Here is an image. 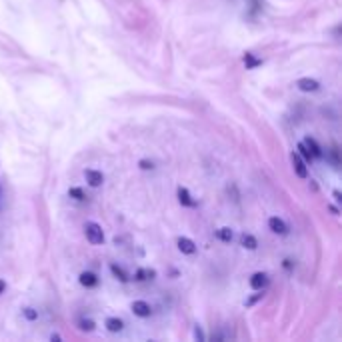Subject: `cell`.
<instances>
[{"mask_svg":"<svg viewBox=\"0 0 342 342\" xmlns=\"http://www.w3.org/2000/svg\"><path fill=\"white\" fill-rule=\"evenodd\" d=\"M84 230H86V238L90 244H102L104 242V232L96 222H88L84 226Z\"/></svg>","mask_w":342,"mask_h":342,"instance_id":"1","label":"cell"},{"mask_svg":"<svg viewBox=\"0 0 342 342\" xmlns=\"http://www.w3.org/2000/svg\"><path fill=\"white\" fill-rule=\"evenodd\" d=\"M132 312H134L136 316H140V318H148V316L152 314V308H150V304L144 302V300H134V302H132Z\"/></svg>","mask_w":342,"mask_h":342,"instance_id":"2","label":"cell"},{"mask_svg":"<svg viewBox=\"0 0 342 342\" xmlns=\"http://www.w3.org/2000/svg\"><path fill=\"white\" fill-rule=\"evenodd\" d=\"M292 166H294V172L300 176V178H306L308 176V168H306V160H302V156L300 154H296V152H292Z\"/></svg>","mask_w":342,"mask_h":342,"instance_id":"3","label":"cell"},{"mask_svg":"<svg viewBox=\"0 0 342 342\" xmlns=\"http://www.w3.org/2000/svg\"><path fill=\"white\" fill-rule=\"evenodd\" d=\"M268 226H270V230L276 232V234H286V230H288V226L284 224V220L278 218V216H272V218L268 220Z\"/></svg>","mask_w":342,"mask_h":342,"instance_id":"4","label":"cell"},{"mask_svg":"<svg viewBox=\"0 0 342 342\" xmlns=\"http://www.w3.org/2000/svg\"><path fill=\"white\" fill-rule=\"evenodd\" d=\"M296 86H298V90H302V92H314V90H318V82L312 80V78H300V80L296 82Z\"/></svg>","mask_w":342,"mask_h":342,"instance_id":"5","label":"cell"},{"mask_svg":"<svg viewBox=\"0 0 342 342\" xmlns=\"http://www.w3.org/2000/svg\"><path fill=\"white\" fill-rule=\"evenodd\" d=\"M268 284V276L264 274V272H256V274H252V278H250V286L254 288V290H260V288H264Z\"/></svg>","mask_w":342,"mask_h":342,"instance_id":"6","label":"cell"},{"mask_svg":"<svg viewBox=\"0 0 342 342\" xmlns=\"http://www.w3.org/2000/svg\"><path fill=\"white\" fill-rule=\"evenodd\" d=\"M178 248H180V252H184V254H194L196 252V244L190 240V238H178Z\"/></svg>","mask_w":342,"mask_h":342,"instance_id":"7","label":"cell"},{"mask_svg":"<svg viewBox=\"0 0 342 342\" xmlns=\"http://www.w3.org/2000/svg\"><path fill=\"white\" fill-rule=\"evenodd\" d=\"M86 174V180H88V184L90 186H100L102 182H104V176H102V172H98V170H86L84 172Z\"/></svg>","mask_w":342,"mask_h":342,"instance_id":"8","label":"cell"},{"mask_svg":"<svg viewBox=\"0 0 342 342\" xmlns=\"http://www.w3.org/2000/svg\"><path fill=\"white\" fill-rule=\"evenodd\" d=\"M80 284L86 286V288H92V286L98 284V278H96V274H92V272H82V274H80Z\"/></svg>","mask_w":342,"mask_h":342,"instance_id":"9","label":"cell"},{"mask_svg":"<svg viewBox=\"0 0 342 342\" xmlns=\"http://www.w3.org/2000/svg\"><path fill=\"white\" fill-rule=\"evenodd\" d=\"M178 198H180V202H182L184 206H196V202L192 200V196L188 194V190H186V188H182V186L178 188Z\"/></svg>","mask_w":342,"mask_h":342,"instance_id":"10","label":"cell"},{"mask_svg":"<svg viewBox=\"0 0 342 342\" xmlns=\"http://www.w3.org/2000/svg\"><path fill=\"white\" fill-rule=\"evenodd\" d=\"M302 142H304V146L310 150V154H312V156H320V146L316 144V140H314V138H310V136H308V138H304Z\"/></svg>","mask_w":342,"mask_h":342,"instance_id":"11","label":"cell"},{"mask_svg":"<svg viewBox=\"0 0 342 342\" xmlns=\"http://www.w3.org/2000/svg\"><path fill=\"white\" fill-rule=\"evenodd\" d=\"M106 328H108L110 332H120V330L124 328V322H122L120 318H108V320H106Z\"/></svg>","mask_w":342,"mask_h":342,"instance_id":"12","label":"cell"},{"mask_svg":"<svg viewBox=\"0 0 342 342\" xmlns=\"http://www.w3.org/2000/svg\"><path fill=\"white\" fill-rule=\"evenodd\" d=\"M240 240H242V246H244V248H248V250H254V248L258 246V242H256V238H254L252 234H242V238H240Z\"/></svg>","mask_w":342,"mask_h":342,"instance_id":"13","label":"cell"},{"mask_svg":"<svg viewBox=\"0 0 342 342\" xmlns=\"http://www.w3.org/2000/svg\"><path fill=\"white\" fill-rule=\"evenodd\" d=\"M216 236H218L222 242H230L234 234H232V230H230V228H226V226H224V228H218V230H216Z\"/></svg>","mask_w":342,"mask_h":342,"instance_id":"14","label":"cell"},{"mask_svg":"<svg viewBox=\"0 0 342 342\" xmlns=\"http://www.w3.org/2000/svg\"><path fill=\"white\" fill-rule=\"evenodd\" d=\"M110 270H112V274L118 278V280H122V282H126L128 280V274L120 268V266H116V264H110Z\"/></svg>","mask_w":342,"mask_h":342,"instance_id":"15","label":"cell"},{"mask_svg":"<svg viewBox=\"0 0 342 342\" xmlns=\"http://www.w3.org/2000/svg\"><path fill=\"white\" fill-rule=\"evenodd\" d=\"M298 154H300L304 160H312V158H314V156L310 154V150L304 146V142H300V144H298Z\"/></svg>","mask_w":342,"mask_h":342,"instance_id":"16","label":"cell"},{"mask_svg":"<svg viewBox=\"0 0 342 342\" xmlns=\"http://www.w3.org/2000/svg\"><path fill=\"white\" fill-rule=\"evenodd\" d=\"M244 64H246L248 68H256V66L260 64V60L252 58V54H246V56H244Z\"/></svg>","mask_w":342,"mask_h":342,"instance_id":"17","label":"cell"},{"mask_svg":"<svg viewBox=\"0 0 342 342\" xmlns=\"http://www.w3.org/2000/svg\"><path fill=\"white\" fill-rule=\"evenodd\" d=\"M154 276V270H138L136 272V278L138 280H148V278H152Z\"/></svg>","mask_w":342,"mask_h":342,"instance_id":"18","label":"cell"},{"mask_svg":"<svg viewBox=\"0 0 342 342\" xmlns=\"http://www.w3.org/2000/svg\"><path fill=\"white\" fill-rule=\"evenodd\" d=\"M70 196L76 198V200H84L86 198L84 192H82V188H70Z\"/></svg>","mask_w":342,"mask_h":342,"instance_id":"19","label":"cell"},{"mask_svg":"<svg viewBox=\"0 0 342 342\" xmlns=\"http://www.w3.org/2000/svg\"><path fill=\"white\" fill-rule=\"evenodd\" d=\"M78 324H80V328H82V330H88V332L94 328V322H92V320H86V318H82Z\"/></svg>","mask_w":342,"mask_h":342,"instance_id":"20","label":"cell"},{"mask_svg":"<svg viewBox=\"0 0 342 342\" xmlns=\"http://www.w3.org/2000/svg\"><path fill=\"white\" fill-rule=\"evenodd\" d=\"M194 338H196V340H204V332L200 330V326L194 328Z\"/></svg>","mask_w":342,"mask_h":342,"instance_id":"21","label":"cell"},{"mask_svg":"<svg viewBox=\"0 0 342 342\" xmlns=\"http://www.w3.org/2000/svg\"><path fill=\"white\" fill-rule=\"evenodd\" d=\"M24 314H26V318H30V320H34V318H36V312H34L32 308H26V310H24Z\"/></svg>","mask_w":342,"mask_h":342,"instance_id":"22","label":"cell"},{"mask_svg":"<svg viewBox=\"0 0 342 342\" xmlns=\"http://www.w3.org/2000/svg\"><path fill=\"white\" fill-rule=\"evenodd\" d=\"M140 166H142L144 170H150V168H152V162H146V160H142V162H140Z\"/></svg>","mask_w":342,"mask_h":342,"instance_id":"23","label":"cell"},{"mask_svg":"<svg viewBox=\"0 0 342 342\" xmlns=\"http://www.w3.org/2000/svg\"><path fill=\"white\" fill-rule=\"evenodd\" d=\"M4 288H6V282H4V280H0V294L4 292Z\"/></svg>","mask_w":342,"mask_h":342,"instance_id":"24","label":"cell"},{"mask_svg":"<svg viewBox=\"0 0 342 342\" xmlns=\"http://www.w3.org/2000/svg\"><path fill=\"white\" fill-rule=\"evenodd\" d=\"M0 204H2V188H0Z\"/></svg>","mask_w":342,"mask_h":342,"instance_id":"25","label":"cell"}]
</instances>
